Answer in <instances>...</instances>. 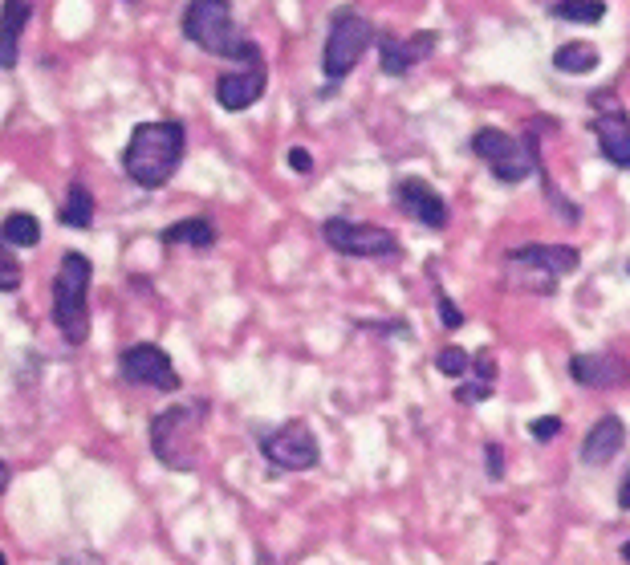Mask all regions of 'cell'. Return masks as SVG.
<instances>
[{
    "label": "cell",
    "instance_id": "6da1fadb",
    "mask_svg": "<svg viewBox=\"0 0 630 565\" xmlns=\"http://www.w3.org/2000/svg\"><path fill=\"white\" fill-rule=\"evenodd\" d=\"M187 151V131L175 118H155V122H139L122 147V171L131 175V183H139L143 192L171 183V175L179 171Z\"/></svg>",
    "mask_w": 630,
    "mask_h": 565
},
{
    "label": "cell",
    "instance_id": "7a4b0ae2",
    "mask_svg": "<svg viewBox=\"0 0 630 565\" xmlns=\"http://www.w3.org/2000/svg\"><path fill=\"white\" fill-rule=\"evenodd\" d=\"M183 37L200 45L212 57H228V61H248V57H261V45L248 41L236 29L232 17V0H187L183 5Z\"/></svg>",
    "mask_w": 630,
    "mask_h": 565
},
{
    "label": "cell",
    "instance_id": "3957f363",
    "mask_svg": "<svg viewBox=\"0 0 630 565\" xmlns=\"http://www.w3.org/2000/svg\"><path fill=\"white\" fill-rule=\"evenodd\" d=\"M90 281L94 265L86 253H66L53 273V326L70 346H86L90 338Z\"/></svg>",
    "mask_w": 630,
    "mask_h": 565
},
{
    "label": "cell",
    "instance_id": "277c9868",
    "mask_svg": "<svg viewBox=\"0 0 630 565\" xmlns=\"http://www.w3.org/2000/svg\"><path fill=\"white\" fill-rule=\"evenodd\" d=\"M472 155L480 163H488V171L500 179V183H525L537 163H541V151H537V131L529 135H509L500 127H480L472 135Z\"/></svg>",
    "mask_w": 630,
    "mask_h": 565
},
{
    "label": "cell",
    "instance_id": "5b68a950",
    "mask_svg": "<svg viewBox=\"0 0 630 565\" xmlns=\"http://www.w3.org/2000/svg\"><path fill=\"white\" fill-rule=\"evenodd\" d=\"M204 407L196 403H179L163 415L151 419V452L159 464L175 472H196V423Z\"/></svg>",
    "mask_w": 630,
    "mask_h": 565
},
{
    "label": "cell",
    "instance_id": "8992f818",
    "mask_svg": "<svg viewBox=\"0 0 630 565\" xmlns=\"http://www.w3.org/2000/svg\"><path fill=\"white\" fill-rule=\"evenodd\" d=\"M374 25L358 13V9H338L330 17V33H326V49H322V74L330 82L350 78V70L362 61V53L374 45Z\"/></svg>",
    "mask_w": 630,
    "mask_h": 565
},
{
    "label": "cell",
    "instance_id": "52a82bcc",
    "mask_svg": "<svg viewBox=\"0 0 630 565\" xmlns=\"http://www.w3.org/2000/svg\"><path fill=\"white\" fill-rule=\"evenodd\" d=\"M322 236L334 253L342 257H395L399 240L391 236V228L383 224H366V220H346V216H330L322 224Z\"/></svg>",
    "mask_w": 630,
    "mask_h": 565
},
{
    "label": "cell",
    "instance_id": "ba28073f",
    "mask_svg": "<svg viewBox=\"0 0 630 565\" xmlns=\"http://www.w3.org/2000/svg\"><path fill=\"white\" fill-rule=\"evenodd\" d=\"M118 370L126 383H139V387H151V391H163V395H175L183 387L179 370L171 362V354L155 342H135L126 346L122 358H118Z\"/></svg>",
    "mask_w": 630,
    "mask_h": 565
},
{
    "label": "cell",
    "instance_id": "9c48e42d",
    "mask_svg": "<svg viewBox=\"0 0 630 565\" xmlns=\"http://www.w3.org/2000/svg\"><path fill=\"white\" fill-rule=\"evenodd\" d=\"M261 452L273 468H285V472H309V468H318L322 460V448H318V435H313L301 419L269 431L261 439Z\"/></svg>",
    "mask_w": 630,
    "mask_h": 565
},
{
    "label": "cell",
    "instance_id": "30bf717a",
    "mask_svg": "<svg viewBox=\"0 0 630 565\" xmlns=\"http://www.w3.org/2000/svg\"><path fill=\"white\" fill-rule=\"evenodd\" d=\"M265 86H269V66H265V57H248L240 61V70H224L216 78V102L232 114L248 110V106H257L265 98Z\"/></svg>",
    "mask_w": 630,
    "mask_h": 565
},
{
    "label": "cell",
    "instance_id": "8fae6325",
    "mask_svg": "<svg viewBox=\"0 0 630 565\" xmlns=\"http://www.w3.org/2000/svg\"><path fill=\"white\" fill-rule=\"evenodd\" d=\"M598 118H594V135H598V151L610 167L630 171V118L622 106H610L606 94H598Z\"/></svg>",
    "mask_w": 630,
    "mask_h": 565
},
{
    "label": "cell",
    "instance_id": "7c38bea8",
    "mask_svg": "<svg viewBox=\"0 0 630 565\" xmlns=\"http://www.w3.org/2000/svg\"><path fill=\"white\" fill-rule=\"evenodd\" d=\"M399 208H403L411 220H419L423 228H431V232L448 228V200L439 196L427 179H419V175L399 179Z\"/></svg>",
    "mask_w": 630,
    "mask_h": 565
},
{
    "label": "cell",
    "instance_id": "4fadbf2b",
    "mask_svg": "<svg viewBox=\"0 0 630 565\" xmlns=\"http://www.w3.org/2000/svg\"><path fill=\"white\" fill-rule=\"evenodd\" d=\"M374 41H378V57H383V74L387 78L411 74V66H419V57H427L435 49V33H415V37L378 33Z\"/></svg>",
    "mask_w": 630,
    "mask_h": 565
},
{
    "label": "cell",
    "instance_id": "5bb4252c",
    "mask_svg": "<svg viewBox=\"0 0 630 565\" xmlns=\"http://www.w3.org/2000/svg\"><path fill=\"white\" fill-rule=\"evenodd\" d=\"M570 374H574V383H582V387L614 391V387H622L630 379V366L618 354H578L570 362Z\"/></svg>",
    "mask_w": 630,
    "mask_h": 565
},
{
    "label": "cell",
    "instance_id": "9a60e30c",
    "mask_svg": "<svg viewBox=\"0 0 630 565\" xmlns=\"http://www.w3.org/2000/svg\"><path fill=\"white\" fill-rule=\"evenodd\" d=\"M33 21V0H0V70H17L21 33Z\"/></svg>",
    "mask_w": 630,
    "mask_h": 565
},
{
    "label": "cell",
    "instance_id": "2e32d148",
    "mask_svg": "<svg viewBox=\"0 0 630 565\" xmlns=\"http://www.w3.org/2000/svg\"><path fill=\"white\" fill-rule=\"evenodd\" d=\"M509 261L561 277V273H574L582 257H578V248H570V244H525V248H513Z\"/></svg>",
    "mask_w": 630,
    "mask_h": 565
},
{
    "label": "cell",
    "instance_id": "e0dca14e",
    "mask_svg": "<svg viewBox=\"0 0 630 565\" xmlns=\"http://www.w3.org/2000/svg\"><path fill=\"white\" fill-rule=\"evenodd\" d=\"M622 444H626V423L618 415H602L582 439V460L602 468V464H610L622 452Z\"/></svg>",
    "mask_w": 630,
    "mask_h": 565
},
{
    "label": "cell",
    "instance_id": "ac0fdd59",
    "mask_svg": "<svg viewBox=\"0 0 630 565\" xmlns=\"http://www.w3.org/2000/svg\"><path fill=\"white\" fill-rule=\"evenodd\" d=\"M94 192L82 183V179H74L70 183V192H66V204L57 208V220H61V228H74V232H86L90 224H94Z\"/></svg>",
    "mask_w": 630,
    "mask_h": 565
},
{
    "label": "cell",
    "instance_id": "d6986e66",
    "mask_svg": "<svg viewBox=\"0 0 630 565\" xmlns=\"http://www.w3.org/2000/svg\"><path fill=\"white\" fill-rule=\"evenodd\" d=\"M598 61H602V53L594 49V45H586V41H570V45H561V49H553V70L557 74H590V70H598Z\"/></svg>",
    "mask_w": 630,
    "mask_h": 565
},
{
    "label": "cell",
    "instance_id": "ffe728a7",
    "mask_svg": "<svg viewBox=\"0 0 630 565\" xmlns=\"http://www.w3.org/2000/svg\"><path fill=\"white\" fill-rule=\"evenodd\" d=\"M163 244H192V248H212L216 244V228H212V220H204V216H192V220H179V224H171L163 236H159Z\"/></svg>",
    "mask_w": 630,
    "mask_h": 565
},
{
    "label": "cell",
    "instance_id": "44dd1931",
    "mask_svg": "<svg viewBox=\"0 0 630 565\" xmlns=\"http://www.w3.org/2000/svg\"><path fill=\"white\" fill-rule=\"evenodd\" d=\"M0 236H5L13 248H37L41 244V220L33 212H9L5 224H0Z\"/></svg>",
    "mask_w": 630,
    "mask_h": 565
},
{
    "label": "cell",
    "instance_id": "7402d4cb",
    "mask_svg": "<svg viewBox=\"0 0 630 565\" xmlns=\"http://www.w3.org/2000/svg\"><path fill=\"white\" fill-rule=\"evenodd\" d=\"M549 17L574 21V25H598L606 17V5H602V0H553Z\"/></svg>",
    "mask_w": 630,
    "mask_h": 565
},
{
    "label": "cell",
    "instance_id": "603a6c76",
    "mask_svg": "<svg viewBox=\"0 0 630 565\" xmlns=\"http://www.w3.org/2000/svg\"><path fill=\"white\" fill-rule=\"evenodd\" d=\"M21 281H25L21 261L13 257V244H9L5 236H0V293H17Z\"/></svg>",
    "mask_w": 630,
    "mask_h": 565
},
{
    "label": "cell",
    "instance_id": "cb8c5ba5",
    "mask_svg": "<svg viewBox=\"0 0 630 565\" xmlns=\"http://www.w3.org/2000/svg\"><path fill=\"white\" fill-rule=\"evenodd\" d=\"M435 370L448 374V379H464V374L472 370V354H464L460 346H444L435 354Z\"/></svg>",
    "mask_w": 630,
    "mask_h": 565
},
{
    "label": "cell",
    "instance_id": "d4e9b609",
    "mask_svg": "<svg viewBox=\"0 0 630 565\" xmlns=\"http://www.w3.org/2000/svg\"><path fill=\"white\" fill-rule=\"evenodd\" d=\"M456 399H460V403H484V399H492V383H484V379H480V383H468V387L456 391Z\"/></svg>",
    "mask_w": 630,
    "mask_h": 565
},
{
    "label": "cell",
    "instance_id": "484cf974",
    "mask_svg": "<svg viewBox=\"0 0 630 565\" xmlns=\"http://www.w3.org/2000/svg\"><path fill=\"white\" fill-rule=\"evenodd\" d=\"M439 318H444V330H460L464 326V313L448 297H439Z\"/></svg>",
    "mask_w": 630,
    "mask_h": 565
},
{
    "label": "cell",
    "instance_id": "4316f807",
    "mask_svg": "<svg viewBox=\"0 0 630 565\" xmlns=\"http://www.w3.org/2000/svg\"><path fill=\"white\" fill-rule=\"evenodd\" d=\"M285 159H289V167H293L297 175H309V171H313V155H309L305 147H293Z\"/></svg>",
    "mask_w": 630,
    "mask_h": 565
},
{
    "label": "cell",
    "instance_id": "83f0119b",
    "mask_svg": "<svg viewBox=\"0 0 630 565\" xmlns=\"http://www.w3.org/2000/svg\"><path fill=\"white\" fill-rule=\"evenodd\" d=\"M561 431V419L557 415H541V419H533V435L537 439H553Z\"/></svg>",
    "mask_w": 630,
    "mask_h": 565
},
{
    "label": "cell",
    "instance_id": "f1b7e54d",
    "mask_svg": "<svg viewBox=\"0 0 630 565\" xmlns=\"http://www.w3.org/2000/svg\"><path fill=\"white\" fill-rule=\"evenodd\" d=\"M484 464H488V472L500 480V476H504V448H500V444H488V448H484Z\"/></svg>",
    "mask_w": 630,
    "mask_h": 565
},
{
    "label": "cell",
    "instance_id": "f546056e",
    "mask_svg": "<svg viewBox=\"0 0 630 565\" xmlns=\"http://www.w3.org/2000/svg\"><path fill=\"white\" fill-rule=\"evenodd\" d=\"M472 370L480 374L484 383H492V379H496V362H492L488 354H476V358H472Z\"/></svg>",
    "mask_w": 630,
    "mask_h": 565
},
{
    "label": "cell",
    "instance_id": "4dcf8cb0",
    "mask_svg": "<svg viewBox=\"0 0 630 565\" xmlns=\"http://www.w3.org/2000/svg\"><path fill=\"white\" fill-rule=\"evenodd\" d=\"M9 480H13V468H9L5 460H0V492H5V488H9Z\"/></svg>",
    "mask_w": 630,
    "mask_h": 565
},
{
    "label": "cell",
    "instance_id": "1f68e13d",
    "mask_svg": "<svg viewBox=\"0 0 630 565\" xmlns=\"http://www.w3.org/2000/svg\"><path fill=\"white\" fill-rule=\"evenodd\" d=\"M618 505L630 509V476H626V484H622V492H618Z\"/></svg>",
    "mask_w": 630,
    "mask_h": 565
},
{
    "label": "cell",
    "instance_id": "d6a6232c",
    "mask_svg": "<svg viewBox=\"0 0 630 565\" xmlns=\"http://www.w3.org/2000/svg\"><path fill=\"white\" fill-rule=\"evenodd\" d=\"M622 557H626V561H630V541H626V545H622Z\"/></svg>",
    "mask_w": 630,
    "mask_h": 565
},
{
    "label": "cell",
    "instance_id": "836d02e7",
    "mask_svg": "<svg viewBox=\"0 0 630 565\" xmlns=\"http://www.w3.org/2000/svg\"><path fill=\"white\" fill-rule=\"evenodd\" d=\"M0 565H9V557H5V549H0Z\"/></svg>",
    "mask_w": 630,
    "mask_h": 565
}]
</instances>
